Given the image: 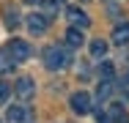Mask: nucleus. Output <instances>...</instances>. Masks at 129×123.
Here are the masks:
<instances>
[{"instance_id":"1","label":"nucleus","mask_w":129,"mask_h":123,"mask_svg":"<svg viewBox=\"0 0 129 123\" xmlns=\"http://www.w3.org/2000/svg\"><path fill=\"white\" fill-rule=\"evenodd\" d=\"M41 60H44V66L50 71H60V69H66L72 63V55H69V49H63L60 44H50L41 52Z\"/></svg>"},{"instance_id":"2","label":"nucleus","mask_w":129,"mask_h":123,"mask_svg":"<svg viewBox=\"0 0 129 123\" xmlns=\"http://www.w3.org/2000/svg\"><path fill=\"white\" fill-rule=\"evenodd\" d=\"M14 90H17V98H19V101H33V96H36V82H33V77H19L17 85H14Z\"/></svg>"},{"instance_id":"3","label":"nucleus","mask_w":129,"mask_h":123,"mask_svg":"<svg viewBox=\"0 0 129 123\" xmlns=\"http://www.w3.org/2000/svg\"><path fill=\"white\" fill-rule=\"evenodd\" d=\"M69 104H72V109H74L77 115H88V112L93 109L91 96H88V93H82V90H80V93H72V101H69Z\"/></svg>"},{"instance_id":"4","label":"nucleus","mask_w":129,"mask_h":123,"mask_svg":"<svg viewBox=\"0 0 129 123\" xmlns=\"http://www.w3.org/2000/svg\"><path fill=\"white\" fill-rule=\"evenodd\" d=\"M8 52L14 55L17 63H25V60H30V55H33V52H30V44H27V41H19V38H14V41L8 44Z\"/></svg>"},{"instance_id":"5","label":"nucleus","mask_w":129,"mask_h":123,"mask_svg":"<svg viewBox=\"0 0 129 123\" xmlns=\"http://www.w3.org/2000/svg\"><path fill=\"white\" fill-rule=\"evenodd\" d=\"M66 19H69V25H74V27H88L91 25V19H88V14L82 11V8H77V6H72V8H66Z\"/></svg>"},{"instance_id":"6","label":"nucleus","mask_w":129,"mask_h":123,"mask_svg":"<svg viewBox=\"0 0 129 123\" xmlns=\"http://www.w3.org/2000/svg\"><path fill=\"white\" fill-rule=\"evenodd\" d=\"M27 27L33 36H41L47 27H50V17H41V14H27Z\"/></svg>"},{"instance_id":"7","label":"nucleus","mask_w":129,"mask_h":123,"mask_svg":"<svg viewBox=\"0 0 129 123\" xmlns=\"http://www.w3.org/2000/svg\"><path fill=\"white\" fill-rule=\"evenodd\" d=\"M6 120L8 123H27L30 120V112H27V107H22V104H14V107H8Z\"/></svg>"},{"instance_id":"8","label":"nucleus","mask_w":129,"mask_h":123,"mask_svg":"<svg viewBox=\"0 0 129 123\" xmlns=\"http://www.w3.org/2000/svg\"><path fill=\"white\" fill-rule=\"evenodd\" d=\"M107 123H129V112L121 104H110L107 107Z\"/></svg>"},{"instance_id":"9","label":"nucleus","mask_w":129,"mask_h":123,"mask_svg":"<svg viewBox=\"0 0 129 123\" xmlns=\"http://www.w3.org/2000/svg\"><path fill=\"white\" fill-rule=\"evenodd\" d=\"M110 38H113V44H115V47H124V44H129V22L115 25V30L110 33Z\"/></svg>"},{"instance_id":"10","label":"nucleus","mask_w":129,"mask_h":123,"mask_svg":"<svg viewBox=\"0 0 129 123\" xmlns=\"http://www.w3.org/2000/svg\"><path fill=\"white\" fill-rule=\"evenodd\" d=\"M66 44H69V47H82V44H85L82 27H74V25H72V27L66 30Z\"/></svg>"},{"instance_id":"11","label":"nucleus","mask_w":129,"mask_h":123,"mask_svg":"<svg viewBox=\"0 0 129 123\" xmlns=\"http://www.w3.org/2000/svg\"><path fill=\"white\" fill-rule=\"evenodd\" d=\"M14 66H17V60H14V55L8 52V47H6V49H0V74L14 71Z\"/></svg>"},{"instance_id":"12","label":"nucleus","mask_w":129,"mask_h":123,"mask_svg":"<svg viewBox=\"0 0 129 123\" xmlns=\"http://www.w3.org/2000/svg\"><path fill=\"white\" fill-rule=\"evenodd\" d=\"M66 8V0H44V17H55V14H63Z\"/></svg>"},{"instance_id":"13","label":"nucleus","mask_w":129,"mask_h":123,"mask_svg":"<svg viewBox=\"0 0 129 123\" xmlns=\"http://www.w3.org/2000/svg\"><path fill=\"white\" fill-rule=\"evenodd\" d=\"M3 19H6V27H8V30H14V27H17V22H19L17 6H6V8H3Z\"/></svg>"},{"instance_id":"14","label":"nucleus","mask_w":129,"mask_h":123,"mask_svg":"<svg viewBox=\"0 0 129 123\" xmlns=\"http://www.w3.org/2000/svg\"><path fill=\"white\" fill-rule=\"evenodd\" d=\"M104 52H107V44H104L102 38L91 41V55H93V57H104Z\"/></svg>"},{"instance_id":"15","label":"nucleus","mask_w":129,"mask_h":123,"mask_svg":"<svg viewBox=\"0 0 129 123\" xmlns=\"http://www.w3.org/2000/svg\"><path fill=\"white\" fill-rule=\"evenodd\" d=\"M110 93H113V85H110V79H104L102 85H99V93H96V98H99V101H104Z\"/></svg>"},{"instance_id":"16","label":"nucleus","mask_w":129,"mask_h":123,"mask_svg":"<svg viewBox=\"0 0 129 123\" xmlns=\"http://www.w3.org/2000/svg\"><path fill=\"white\" fill-rule=\"evenodd\" d=\"M8 96H11V88H8V82H3V79H0V104H6Z\"/></svg>"},{"instance_id":"17","label":"nucleus","mask_w":129,"mask_h":123,"mask_svg":"<svg viewBox=\"0 0 129 123\" xmlns=\"http://www.w3.org/2000/svg\"><path fill=\"white\" fill-rule=\"evenodd\" d=\"M99 71H102V77H104V79H113L115 69H113V63H102V69H99Z\"/></svg>"},{"instance_id":"18","label":"nucleus","mask_w":129,"mask_h":123,"mask_svg":"<svg viewBox=\"0 0 129 123\" xmlns=\"http://www.w3.org/2000/svg\"><path fill=\"white\" fill-rule=\"evenodd\" d=\"M124 85H129V71H126V74H124Z\"/></svg>"},{"instance_id":"19","label":"nucleus","mask_w":129,"mask_h":123,"mask_svg":"<svg viewBox=\"0 0 129 123\" xmlns=\"http://www.w3.org/2000/svg\"><path fill=\"white\" fill-rule=\"evenodd\" d=\"M25 3H39V0H25Z\"/></svg>"},{"instance_id":"20","label":"nucleus","mask_w":129,"mask_h":123,"mask_svg":"<svg viewBox=\"0 0 129 123\" xmlns=\"http://www.w3.org/2000/svg\"><path fill=\"white\" fill-rule=\"evenodd\" d=\"M107 3H110V0H107Z\"/></svg>"}]
</instances>
